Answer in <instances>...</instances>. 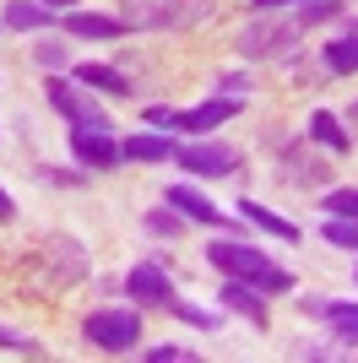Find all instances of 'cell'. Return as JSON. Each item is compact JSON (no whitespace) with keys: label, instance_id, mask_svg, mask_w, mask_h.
Returning a JSON list of instances; mask_svg holds the SVG:
<instances>
[{"label":"cell","instance_id":"9a60e30c","mask_svg":"<svg viewBox=\"0 0 358 363\" xmlns=\"http://www.w3.org/2000/svg\"><path fill=\"white\" fill-rule=\"evenodd\" d=\"M234 212H244V223L250 228H261V233H271V239H283V244H298V223H288V217H277V212H266L261 201H239Z\"/></svg>","mask_w":358,"mask_h":363},{"label":"cell","instance_id":"ac0fdd59","mask_svg":"<svg viewBox=\"0 0 358 363\" xmlns=\"http://www.w3.org/2000/svg\"><path fill=\"white\" fill-rule=\"evenodd\" d=\"M119 152H125L131 163H168V157H174V141L158 136V130H141V136L119 141Z\"/></svg>","mask_w":358,"mask_h":363},{"label":"cell","instance_id":"83f0119b","mask_svg":"<svg viewBox=\"0 0 358 363\" xmlns=\"http://www.w3.org/2000/svg\"><path fill=\"white\" fill-rule=\"evenodd\" d=\"M147 358H152V363H190L195 352H190V347H152Z\"/></svg>","mask_w":358,"mask_h":363},{"label":"cell","instance_id":"e575fe53","mask_svg":"<svg viewBox=\"0 0 358 363\" xmlns=\"http://www.w3.org/2000/svg\"><path fill=\"white\" fill-rule=\"evenodd\" d=\"M353 277H358V272H353Z\"/></svg>","mask_w":358,"mask_h":363},{"label":"cell","instance_id":"e0dca14e","mask_svg":"<svg viewBox=\"0 0 358 363\" xmlns=\"http://www.w3.org/2000/svg\"><path fill=\"white\" fill-rule=\"evenodd\" d=\"M65 33H76V38H125V22L119 16H98V11H71Z\"/></svg>","mask_w":358,"mask_h":363},{"label":"cell","instance_id":"4dcf8cb0","mask_svg":"<svg viewBox=\"0 0 358 363\" xmlns=\"http://www.w3.org/2000/svg\"><path fill=\"white\" fill-rule=\"evenodd\" d=\"M11 217H16V201L6 196V190H0V223H11Z\"/></svg>","mask_w":358,"mask_h":363},{"label":"cell","instance_id":"5b68a950","mask_svg":"<svg viewBox=\"0 0 358 363\" xmlns=\"http://www.w3.org/2000/svg\"><path fill=\"white\" fill-rule=\"evenodd\" d=\"M239 108H244V98H239V92H212L207 104H195V108H147V125L185 130V136H207V130L228 125Z\"/></svg>","mask_w":358,"mask_h":363},{"label":"cell","instance_id":"52a82bcc","mask_svg":"<svg viewBox=\"0 0 358 363\" xmlns=\"http://www.w3.org/2000/svg\"><path fill=\"white\" fill-rule=\"evenodd\" d=\"M44 92H49V108L65 114L71 125H87V130H109V125H114L104 108L92 104V87H82V82H60V76H49Z\"/></svg>","mask_w":358,"mask_h":363},{"label":"cell","instance_id":"5bb4252c","mask_svg":"<svg viewBox=\"0 0 358 363\" xmlns=\"http://www.w3.org/2000/svg\"><path fill=\"white\" fill-rule=\"evenodd\" d=\"M298 309L315 320H326L342 342H358V303H320V298H298Z\"/></svg>","mask_w":358,"mask_h":363},{"label":"cell","instance_id":"3957f363","mask_svg":"<svg viewBox=\"0 0 358 363\" xmlns=\"http://www.w3.org/2000/svg\"><path fill=\"white\" fill-rule=\"evenodd\" d=\"M207 260H212L223 277L250 282V288H261V293H293V272H288V266H277L271 255H261V250H250V244L212 239V244H207Z\"/></svg>","mask_w":358,"mask_h":363},{"label":"cell","instance_id":"8fae6325","mask_svg":"<svg viewBox=\"0 0 358 363\" xmlns=\"http://www.w3.org/2000/svg\"><path fill=\"white\" fill-rule=\"evenodd\" d=\"M168 206H174L179 217H190V223H207V228H223V233H234V217L223 212V206H212L201 190H190V184H168Z\"/></svg>","mask_w":358,"mask_h":363},{"label":"cell","instance_id":"ffe728a7","mask_svg":"<svg viewBox=\"0 0 358 363\" xmlns=\"http://www.w3.org/2000/svg\"><path fill=\"white\" fill-rule=\"evenodd\" d=\"M76 82L92 87V92H109V98H125V92H131V82H125L114 65H76Z\"/></svg>","mask_w":358,"mask_h":363},{"label":"cell","instance_id":"1f68e13d","mask_svg":"<svg viewBox=\"0 0 358 363\" xmlns=\"http://www.w3.org/2000/svg\"><path fill=\"white\" fill-rule=\"evenodd\" d=\"M347 136L358 141V98H353V104H347Z\"/></svg>","mask_w":358,"mask_h":363},{"label":"cell","instance_id":"836d02e7","mask_svg":"<svg viewBox=\"0 0 358 363\" xmlns=\"http://www.w3.org/2000/svg\"><path fill=\"white\" fill-rule=\"evenodd\" d=\"M38 6H49V11H60V6H76V0H38Z\"/></svg>","mask_w":358,"mask_h":363},{"label":"cell","instance_id":"f546056e","mask_svg":"<svg viewBox=\"0 0 358 363\" xmlns=\"http://www.w3.org/2000/svg\"><path fill=\"white\" fill-rule=\"evenodd\" d=\"M212 87H217V92H239V98H244V87H250V82H244L239 71H223L217 82H212Z\"/></svg>","mask_w":358,"mask_h":363},{"label":"cell","instance_id":"484cf974","mask_svg":"<svg viewBox=\"0 0 358 363\" xmlns=\"http://www.w3.org/2000/svg\"><path fill=\"white\" fill-rule=\"evenodd\" d=\"M179 228H185L179 212H147V233L152 239H179Z\"/></svg>","mask_w":358,"mask_h":363},{"label":"cell","instance_id":"7c38bea8","mask_svg":"<svg viewBox=\"0 0 358 363\" xmlns=\"http://www.w3.org/2000/svg\"><path fill=\"white\" fill-rule=\"evenodd\" d=\"M217 298H223V309H234V315H244V320H250V325H261V331H266V325H271L266 293H261V288H250V282H234V277H223V293H217Z\"/></svg>","mask_w":358,"mask_h":363},{"label":"cell","instance_id":"9c48e42d","mask_svg":"<svg viewBox=\"0 0 358 363\" xmlns=\"http://www.w3.org/2000/svg\"><path fill=\"white\" fill-rule=\"evenodd\" d=\"M71 157L82 168H92V174H109V168L125 157L119 152V141L109 136V130H87V125H71Z\"/></svg>","mask_w":358,"mask_h":363},{"label":"cell","instance_id":"30bf717a","mask_svg":"<svg viewBox=\"0 0 358 363\" xmlns=\"http://www.w3.org/2000/svg\"><path fill=\"white\" fill-rule=\"evenodd\" d=\"M125 293H131L136 303H158V309H163V303L174 298V282H168L163 255H158V260H141V266H131V272H125Z\"/></svg>","mask_w":358,"mask_h":363},{"label":"cell","instance_id":"d6986e66","mask_svg":"<svg viewBox=\"0 0 358 363\" xmlns=\"http://www.w3.org/2000/svg\"><path fill=\"white\" fill-rule=\"evenodd\" d=\"M320 65H326L331 76H353L358 71V28H347L342 38H331L326 55H320Z\"/></svg>","mask_w":358,"mask_h":363},{"label":"cell","instance_id":"8992f818","mask_svg":"<svg viewBox=\"0 0 358 363\" xmlns=\"http://www.w3.org/2000/svg\"><path fill=\"white\" fill-rule=\"evenodd\" d=\"M82 336L104 352H131L136 342H141V315H136V309H92V315L82 320Z\"/></svg>","mask_w":358,"mask_h":363},{"label":"cell","instance_id":"ba28073f","mask_svg":"<svg viewBox=\"0 0 358 363\" xmlns=\"http://www.w3.org/2000/svg\"><path fill=\"white\" fill-rule=\"evenodd\" d=\"M174 163L185 174H195V179H228V174H239L244 157L234 147H223V141H185V147H174Z\"/></svg>","mask_w":358,"mask_h":363},{"label":"cell","instance_id":"cb8c5ba5","mask_svg":"<svg viewBox=\"0 0 358 363\" xmlns=\"http://www.w3.org/2000/svg\"><path fill=\"white\" fill-rule=\"evenodd\" d=\"M326 244L358 255V217H331V223H326Z\"/></svg>","mask_w":358,"mask_h":363},{"label":"cell","instance_id":"d4e9b609","mask_svg":"<svg viewBox=\"0 0 358 363\" xmlns=\"http://www.w3.org/2000/svg\"><path fill=\"white\" fill-rule=\"evenodd\" d=\"M320 206H326L331 217H358V184H347V190H331Z\"/></svg>","mask_w":358,"mask_h":363},{"label":"cell","instance_id":"f1b7e54d","mask_svg":"<svg viewBox=\"0 0 358 363\" xmlns=\"http://www.w3.org/2000/svg\"><path fill=\"white\" fill-rule=\"evenodd\" d=\"M33 60L55 71V65H65V49H60V44H38V49H33Z\"/></svg>","mask_w":358,"mask_h":363},{"label":"cell","instance_id":"6da1fadb","mask_svg":"<svg viewBox=\"0 0 358 363\" xmlns=\"http://www.w3.org/2000/svg\"><path fill=\"white\" fill-rule=\"evenodd\" d=\"M82 277H87V255H82V244L65 239V233H55L44 250H33V255L22 260V288L38 293V298H44V293L55 298V293L76 288Z\"/></svg>","mask_w":358,"mask_h":363},{"label":"cell","instance_id":"d6a6232c","mask_svg":"<svg viewBox=\"0 0 358 363\" xmlns=\"http://www.w3.org/2000/svg\"><path fill=\"white\" fill-rule=\"evenodd\" d=\"M255 11H271V6H304V0H250Z\"/></svg>","mask_w":358,"mask_h":363},{"label":"cell","instance_id":"44dd1931","mask_svg":"<svg viewBox=\"0 0 358 363\" xmlns=\"http://www.w3.org/2000/svg\"><path fill=\"white\" fill-rule=\"evenodd\" d=\"M49 6H38V0H6V28L11 33H33V28H49Z\"/></svg>","mask_w":358,"mask_h":363},{"label":"cell","instance_id":"277c9868","mask_svg":"<svg viewBox=\"0 0 358 363\" xmlns=\"http://www.w3.org/2000/svg\"><path fill=\"white\" fill-rule=\"evenodd\" d=\"M298 16H271V11H255V22H244L234 38V49L244 60H293L298 55Z\"/></svg>","mask_w":358,"mask_h":363},{"label":"cell","instance_id":"7a4b0ae2","mask_svg":"<svg viewBox=\"0 0 358 363\" xmlns=\"http://www.w3.org/2000/svg\"><path fill=\"white\" fill-rule=\"evenodd\" d=\"M217 16V0H119V22L136 33H190Z\"/></svg>","mask_w":358,"mask_h":363},{"label":"cell","instance_id":"603a6c76","mask_svg":"<svg viewBox=\"0 0 358 363\" xmlns=\"http://www.w3.org/2000/svg\"><path fill=\"white\" fill-rule=\"evenodd\" d=\"M342 11V0H304V6H298V28H320V22H331V16Z\"/></svg>","mask_w":358,"mask_h":363},{"label":"cell","instance_id":"2e32d148","mask_svg":"<svg viewBox=\"0 0 358 363\" xmlns=\"http://www.w3.org/2000/svg\"><path fill=\"white\" fill-rule=\"evenodd\" d=\"M310 141H320L326 152H353V136H347V125L331 114V108H315L310 114Z\"/></svg>","mask_w":358,"mask_h":363},{"label":"cell","instance_id":"4316f807","mask_svg":"<svg viewBox=\"0 0 358 363\" xmlns=\"http://www.w3.org/2000/svg\"><path fill=\"white\" fill-rule=\"evenodd\" d=\"M0 347H6V352H28V358H38V342H33V336L6 331V325H0Z\"/></svg>","mask_w":358,"mask_h":363},{"label":"cell","instance_id":"4fadbf2b","mask_svg":"<svg viewBox=\"0 0 358 363\" xmlns=\"http://www.w3.org/2000/svg\"><path fill=\"white\" fill-rule=\"evenodd\" d=\"M326 157H315L310 147H288L283 152V179L298 184V190H315V184H326Z\"/></svg>","mask_w":358,"mask_h":363},{"label":"cell","instance_id":"7402d4cb","mask_svg":"<svg viewBox=\"0 0 358 363\" xmlns=\"http://www.w3.org/2000/svg\"><path fill=\"white\" fill-rule=\"evenodd\" d=\"M163 309H168V315H179L185 325H195V331H217V315H207V309H195V303H185L179 293H174V298L163 303Z\"/></svg>","mask_w":358,"mask_h":363}]
</instances>
